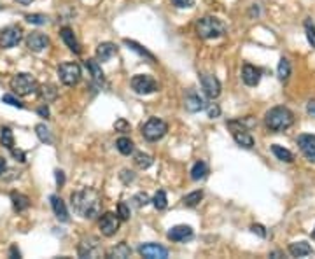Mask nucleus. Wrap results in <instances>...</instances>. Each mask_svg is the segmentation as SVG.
<instances>
[{
	"label": "nucleus",
	"mask_w": 315,
	"mask_h": 259,
	"mask_svg": "<svg viewBox=\"0 0 315 259\" xmlns=\"http://www.w3.org/2000/svg\"><path fill=\"white\" fill-rule=\"evenodd\" d=\"M72 209L77 215L84 219H95L100 215V207H102V198L99 191L91 188L79 189L75 193H72Z\"/></svg>",
	"instance_id": "1"
},
{
	"label": "nucleus",
	"mask_w": 315,
	"mask_h": 259,
	"mask_svg": "<svg viewBox=\"0 0 315 259\" xmlns=\"http://www.w3.org/2000/svg\"><path fill=\"white\" fill-rule=\"evenodd\" d=\"M265 123L271 131H284V130H287L289 126H292V123H294V114H292L287 107H273L266 112Z\"/></svg>",
	"instance_id": "2"
},
{
	"label": "nucleus",
	"mask_w": 315,
	"mask_h": 259,
	"mask_svg": "<svg viewBox=\"0 0 315 259\" xmlns=\"http://www.w3.org/2000/svg\"><path fill=\"white\" fill-rule=\"evenodd\" d=\"M196 33L202 39H219L226 33V27L221 19L214 16H205V18L196 21Z\"/></svg>",
	"instance_id": "3"
},
{
	"label": "nucleus",
	"mask_w": 315,
	"mask_h": 259,
	"mask_svg": "<svg viewBox=\"0 0 315 259\" xmlns=\"http://www.w3.org/2000/svg\"><path fill=\"white\" fill-rule=\"evenodd\" d=\"M9 86H11L12 93H16V95H19V96H28L39 90L37 79L32 77L30 74H25V72H19V74L12 75Z\"/></svg>",
	"instance_id": "4"
},
{
	"label": "nucleus",
	"mask_w": 315,
	"mask_h": 259,
	"mask_svg": "<svg viewBox=\"0 0 315 259\" xmlns=\"http://www.w3.org/2000/svg\"><path fill=\"white\" fill-rule=\"evenodd\" d=\"M168 131V125L163 119L158 117H151L142 125V135L146 137L149 142H156V140L163 138Z\"/></svg>",
	"instance_id": "5"
},
{
	"label": "nucleus",
	"mask_w": 315,
	"mask_h": 259,
	"mask_svg": "<svg viewBox=\"0 0 315 259\" xmlns=\"http://www.w3.org/2000/svg\"><path fill=\"white\" fill-rule=\"evenodd\" d=\"M58 75L65 86H75L81 81V67L74 62H65L58 67Z\"/></svg>",
	"instance_id": "6"
},
{
	"label": "nucleus",
	"mask_w": 315,
	"mask_h": 259,
	"mask_svg": "<svg viewBox=\"0 0 315 259\" xmlns=\"http://www.w3.org/2000/svg\"><path fill=\"white\" fill-rule=\"evenodd\" d=\"M131 88L139 95H151L158 90V83L152 75L147 74H137L131 77Z\"/></svg>",
	"instance_id": "7"
},
{
	"label": "nucleus",
	"mask_w": 315,
	"mask_h": 259,
	"mask_svg": "<svg viewBox=\"0 0 315 259\" xmlns=\"http://www.w3.org/2000/svg\"><path fill=\"white\" fill-rule=\"evenodd\" d=\"M21 39H23V30L18 25H12V27H7L0 32V48L2 49H11L14 46H18Z\"/></svg>",
	"instance_id": "8"
},
{
	"label": "nucleus",
	"mask_w": 315,
	"mask_h": 259,
	"mask_svg": "<svg viewBox=\"0 0 315 259\" xmlns=\"http://www.w3.org/2000/svg\"><path fill=\"white\" fill-rule=\"evenodd\" d=\"M100 231L104 236H112L119 231V226H121V217L114 212H105L104 215L99 221Z\"/></svg>",
	"instance_id": "9"
},
{
	"label": "nucleus",
	"mask_w": 315,
	"mask_h": 259,
	"mask_svg": "<svg viewBox=\"0 0 315 259\" xmlns=\"http://www.w3.org/2000/svg\"><path fill=\"white\" fill-rule=\"evenodd\" d=\"M77 252L81 257H100L102 256L100 240L96 236H86V238L81 240Z\"/></svg>",
	"instance_id": "10"
},
{
	"label": "nucleus",
	"mask_w": 315,
	"mask_h": 259,
	"mask_svg": "<svg viewBox=\"0 0 315 259\" xmlns=\"http://www.w3.org/2000/svg\"><path fill=\"white\" fill-rule=\"evenodd\" d=\"M200 83H202V90L208 98H217L221 95V83L215 75L212 74H202L200 75Z\"/></svg>",
	"instance_id": "11"
},
{
	"label": "nucleus",
	"mask_w": 315,
	"mask_h": 259,
	"mask_svg": "<svg viewBox=\"0 0 315 259\" xmlns=\"http://www.w3.org/2000/svg\"><path fill=\"white\" fill-rule=\"evenodd\" d=\"M139 252H140V256L146 259H167L168 257V249L160 244H144L139 247Z\"/></svg>",
	"instance_id": "12"
},
{
	"label": "nucleus",
	"mask_w": 315,
	"mask_h": 259,
	"mask_svg": "<svg viewBox=\"0 0 315 259\" xmlns=\"http://www.w3.org/2000/svg\"><path fill=\"white\" fill-rule=\"evenodd\" d=\"M298 146H300L301 152L305 154V158L308 161L315 163V135H300L298 137Z\"/></svg>",
	"instance_id": "13"
},
{
	"label": "nucleus",
	"mask_w": 315,
	"mask_h": 259,
	"mask_svg": "<svg viewBox=\"0 0 315 259\" xmlns=\"http://www.w3.org/2000/svg\"><path fill=\"white\" fill-rule=\"evenodd\" d=\"M49 46V39L48 35L41 32H32L30 35L27 37V48L33 53H41L42 49H46Z\"/></svg>",
	"instance_id": "14"
},
{
	"label": "nucleus",
	"mask_w": 315,
	"mask_h": 259,
	"mask_svg": "<svg viewBox=\"0 0 315 259\" xmlns=\"http://www.w3.org/2000/svg\"><path fill=\"white\" fill-rule=\"evenodd\" d=\"M167 236H168V240H172V242H186V240L193 238V228L186 226V224H179V226L170 228Z\"/></svg>",
	"instance_id": "15"
},
{
	"label": "nucleus",
	"mask_w": 315,
	"mask_h": 259,
	"mask_svg": "<svg viewBox=\"0 0 315 259\" xmlns=\"http://www.w3.org/2000/svg\"><path fill=\"white\" fill-rule=\"evenodd\" d=\"M242 81L247 86H258L259 81H261V70L258 67L250 65V63H245L244 69H242Z\"/></svg>",
	"instance_id": "16"
},
{
	"label": "nucleus",
	"mask_w": 315,
	"mask_h": 259,
	"mask_svg": "<svg viewBox=\"0 0 315 259\" xmlns=\"http://www.w3.org/2000/svg\"><path fill=\"white\" fill-rule=\"evenodd\" d=\"M49 200H51V207H53V212H54V215H56V219L60 223H69L70 217H69V210H67L65 202H63L58 194H53Z\"/></svg>",
	"instance_id": "17"
},
{
	"label": "nucleus",
	"mask_w": 315,
	"mask_h": 259,
	"mask_svg": "<svg viewBox=\"0 0 315 259\" xmlns=\"http://www.w3.org/2000/svg\"><path fill=\"white\" fill-rule=\"evenodd\" d=\"M184 107L187 112H200V110H203L207 107L205 105V100L202 98V96L198 95V93H194V91H191V93H187V96L184 98Z\"/></svg>",
	"instance_id": "18"
},
{
	"label": "nucleus",
	"mask_w": 315,
	"mask_h": 259,
	"mask_svg": "<svg viewBox=\"0 0 315 259\" xmlns=\"http://www.w3.org/2000/svg\"><path fill=\"white\" fill-rule=\"evenodd\" d=\"M60 37H62V41L65 42L67 48H69L70 51H74V53H77V54L81 53V46H79L77 39H75V35H74V32H72V28L63 27L62 30H60Z\"/></svg>",
	"instance_id": "19"
},
{
	"label": "nucleus",
	"mask_w": 315,
	"mask_h": 259,
	"mask_svg": "<svg viewBox=\"0 0 315 259\" xmlns=\"http://www.w3.org/2000/svg\"><path fill=\"white\" fill-rule=\"evenodd\" d=\"M116 53H117V48L112 42H102V44H99V48H96V60L109 62Z\"/></svg>",
	"instance_id": "20"
},
{
	"label": "nucleus",
	"mask_w": 315,
	"mask_h": 259,
	"mask_svg": "<svg viewBox=\"0 0 315 259\" xmlns=\"http://www.w3.org/2000/svg\"><path fill=\"white\" fill-rule=\"evenodd\" d=\"M289 254L292 257H305V256H312L313 249L306 242H294V244L289 245Z\"/></svg>",
	"instance_id": "21"
},
{
	"label": "nucleus",
	"mask_w": 315,
	"mask_h": 259,
	"mask_svg": "<svg viewBox=\"0 0 315 259\" xmlns=\"http://www.w3.org/2000/svg\"><path fill=\"white\" fill-rule=\"evenodd\" d=\"M84 67H86L88 72L91 74L93 81L102 86V84H104V81H105V77H104V72H102L100 63L96 62V60H86V62H84Z\"/></svg>",
	"instance_id": "22"
},
{
	"label": "nucleus",
	"mask_w": 315,
	"mask_h": 259,
	"mask_svg": "<svg viewBox=\"0 0 315 259\" xmlns=\"http://www.w3.org/2000/svg\"><path fill=\"white\" fill-rule=\"evenodd\" d=\"M131 256V249L130 245H126L125 242H121V244H117L116 247L109 249L107 250V257H119V259H126Z\"/></svg>",
	"instance_id": "23"
},
{
	"label": "nucleus",
	"mask_w": 315,
	"mask_h": 259,
	"mask_svg": "<svg viewBox=\"0 0 315 259\" xmlns=\"http://www.w3.org/2000/svg\"><path fill=\"white\" fill-rule=\"evenodd\" d=\"M11 202H12V207H14L16 212H23L30 207L28 196H25V194H21V193H16V191H12L11 193Z\"/></svg>",
	"instance_id": "24"
},
{
	"label": "nucleus",
	"mask_w": 315,
	"mask_h": 259,
	"mask_svg": "<svg viewBox=\"0 0 315 259\" xmlns=\"http://www.w3.org/2000/svg\"><path fill=\"white\" fill-rule=\"evenodd\" d=\"M125 46L128 49L131 51H135L137 54H140V56H144V58H147L149 62H156V58H154V54L152 53H149V51L144 48V46H140L139 42H135V41H130V39H125Z\"/></svg>",
	"instance_id": "25"
},
{
	"label": "nucleus",
	"mask_w": 315,
	"mask_h": 259,
	"mask_svg": "<svg viewBox=\"0 0 315 259\" xmlns=\"http://www.w3.org/2000/svg\"><path fill=\"white\" fill-rule=\"evenodd\" d=\"M271 152L277 156V160L284 161V163H292V161H294V154L289 149H286V147L279 146V144H273V146H271Z\"/></svg>",
	"instance_id": "26"
},
{
	"label": "nucleus",
	"mask_w": 315,
	"mask_h": 259,
	"mask_svg": "<svg viewBox=\"0 0 315 259\" xmlns=\"http://www.w3.org/2000/svg\"><path fill=\"white\" fill-rule=\"evenodd\" d=\"M207 173H208V167L205 161H196V163L193 165V168H191V179L202 181L207 177Z\"/></svg>",
	"instance_id": "27"
},
{
	"label": "nucleus",
	"mask_w": 315,
	"mask_h": 259,
	"mask_svg": "<svg viewBox=\"0 0 315 259\" xmlns=\"http://www.w3.org/2000/svg\"><path fill=\"white\" fill-rule=\"evenodd\" d=\"M0 144L9 151L14 147V135H12V130L7 128V126H2V130H0Z\"/></svg>",
	"instance_id": "28"
},
{
	"label": "nucleus",
	"mask_w": 315,
	"mask_h": 259,
	"mask_svg": "<svg viewBox=\"0 0 315 259\" xmlns=\"http://www.w3.org/2000/svg\"><path fill=\"white\" fill-rule=\"evenodd\" d=\"M116 147H117V151L121 152V154L130 156L131 152H133V149H135V144L131 142L128 137H121V138H117Z\"/></svg>",
	"instance_id": "29"
},
{
	"label": "nucleus",
	"mask_w": 315,
	"mask_h": 259,
	"mask_svg": "<svg viewBox=\"0 0 315 259\" xmlns=\"http://www.w3.org/2000/svg\"><path fill=\"white\" fill-rule=\"evenodd\" d=\"M41 96H42V100H46V102L56 100V96H58L56 86H54V84H44V86H41Z\"/></svg>",
	"instance_id": "30"
},
{
	"label": "nucleus",
	"mask_w": 315,
	"mask_h": 259,
	"mask_svg": "<svg viewBox=\"0 0 315 259\" xmlns=\"http://www.w3.org/2000/svg\"><path fill=\"white\" fill-rule=\"evenodd\" d=\"M152 205H154L156 210H165L168 207V200H167V193L163 189H160L152 198Z\"/></svg>",
	"instance_id": "31"
},
{
	"label": "nucleus",
	"mask_w": 315,
	"mask_h": 259,
	"mask_svg": "<svg viewBox=\"0 0 315 259\" xmlns=\"http://www.w3.org/2000/svg\"><path fill=\"white\" fill-rule=\"evenodd\" d=\"M277 75H279L280 81H287V79H289V75H291V63H289L287 58H282V60L279 62Z\"/></svg>",
	"instance_id": "32"
},
{
	"label": "nucleus",
	"mask_w": 315,
	"mask_h": 259,
	"mask_svg": "<svg viewBox=\"0 0 315 259\" xmlns=\"http://www.w3.org/2000/svg\"><path fill=\"white\" fill-rule=\"evenodd\" d=\"M203 200V193L202 191H193V193L186 194L184 200H182V203H184L186 207H189V209H193V207H196L200 202Z\"/></svg>",
	"instance_id": "33"
},
{
	"label": "nucleus",
	"mask_w": 315,
	"mask_h": 259,
	"mask_svg": "<svg viewBox=\"0 0 315 259\" xmlns=\"http://www.w3.org/2000/svg\"><path fill=\"white\" fill-rule=\"evenodd\" d=\"M35 133H37V137H39L41 142L53 144V135H51V130L46 125H37L35 126Z\"/></svg>",
	"instance_id": "34"
},
{
	"label": "nucleus",
	"mask_w": 315,
	"mask_h": 259,
	"mask_svg": "<svg viewBox=\"0 0 315 259\" xmlns=\"http://www.w3.org/2000/svg\"><path fill=\"white\" fill-rule=\"evenodd\" d=\"M135 165H137L139 168L146 170L152 165V158L149 154H146V152H137V154H135Z\"/></svg>",
	"instance_id": "35"
},
{
	"label": "nucleus",
	"mask_w": 315,
	"mask_h": 259,
	"mask_svg": "<svg viewBox=\"0 0 315 259\" xmlns=\"http://www.w3.org/2000/svg\"><path fill=\"white\" fill-rule=\"evenodd\" d=\"M25 19H27L30 25H48V21H49L46 14H27Z\"/></svg>",
	"instance_id": "36"
},
{
	"label": "nucleus",
	"mask_w": 315,
	"mask_h": 259,
	"mask_svg": "<svg viewBox=\"0 0 315 259\" xmlns=\"http://www.w3.org/2000/svg\"><path fill=\"white\" fill-rule=\"evenodd\" d=\"M305 30H306V39H308L310 46L315 48V25L310 19L305 21Z\"/></svg>",
	"instance_id": "37"
},
{
	"label": "nucleus",
	"mask_w": 315,
	"mask_h": 259,
	"mask_svg": "<svg viewBox=\"0 0 315 259\" xmlns=\"http://www.w3.org/2000/svg\"><path fill=\"white\" fill-rule=\"evenodd\" d=\"M2 102H4V104H7V105H11V107H18V109H23V107H25V105L21 104V102L16 98L14 95H11V93L4 95V96H2Z\"/></svg>",
	"instance_id": "38"
},
{
	"label": "nucleus",
	"mask_w": 315,
	"mask_h": 259,
	"mask_svg": "<svg viewBox=\"0 0 315 259\" xmlns=\"http://www.w3.org/2000/svg\"><path fill=\"white\" fill-rule=\"evenodd\" d=\"M131 202H133V205H135V207H139V209H140V207L147 205V203L151 202V200H149L147 193H137L133 198H131Z\"/></svg>",
	"instance_id": "39"
},
{
	"label": "nucleus",
	"mask_w": 315,
	"mask_h": 259,
	"mask_svg": "<svg viewBox=\"0 0 315 259\" xmlns=\"http://www.w3.org/2000/svg\"><path fill=\"white\" fill-rule=\"evenodd\" d=\"M117 215L121 217V221H128L130 219V207L125 202H119L117 205Z\"/></svg>",
	"instance_id": "40"
},
{
	"label": "nucleus",
	"mask_w": 315,
	"mask_h": 259,
	"mask_svg": "<svg viewBox=\"0 0 315 259\" xmlns=\"http://www.w3.org/2000/svg\"><path fill=\"white\" fill-rule=\"evenodd\" d=\"M205 109H207V114L210 119H215V117L221 116V107L217 104H208Z\"/></svg>",
	"instance_id": "41"
},
{
	"label": "nucleus",
	"mask_w": 315,
	"mask_h": 259,
	"mask_svg": "<svg viewBox=\"0 0 315 259\" xmlns=\"http://www.w3.org/2000/svg\"><path fill=\"white\" fill-rule=\"evenodd\" d=\"M172 4L179 9H187V7L194 6V0H172Z\"/></svg>",
	"instance_id": "42"
},
{
	"label": "nucleus",
	"mask_w": 315,
	"mask_h": 259,
	"mask_svg": "<svg viewBox=\"0 0 315 259\" xmlns=\"http://www.w3.org/2000/svg\"><path fill=\"white\" fill-rule=\"evenodd\" d=\"M114 128H116L117 131H130V123L126 119H117L116 123H114Z\"/></svg>",
	"instance_id": "43"
},
{
	"label": "nucleus",
	"mask_w": 315,
	"mask_h": 259,
	"mask_svg": "<svg viewBox=\"0 0 315 259\" xmlns=\"http://www.w3.org/2000/svg\"><path fill=\"white\" fill-rule=\"evenodd\" d=\"M119 177H121V181L125 182V184H128V182H131V181L135 179L133 172H130V170H123L121 175H119Z\"/></svg>",
	"instance_id": "44"
},
{
	"label": "nucleus",
	"mask_w": 315,
	"mask_h": 259,
	"mask_svg": "<svg viewBox=\"0 0 315 259\" xmlns=\"http://www.w3.org/2000/svg\"><path fill=\"white\" fill-rule=\"evenodd\" d=\"M11 152H12V156H14V158H16V161H19V163H25V161H27V154H25L23 151H19V149L16 151L14 147H12Z\"/></svg>",
	"instance_id": "45"
},
{
	"label": "nucleus",
	"mask_w": 315,
	"mask_h": 259,
	"mask_svg": "<svg viewBox=\"0 0 315 259\" xmlns=\"http://www.w3.org/2000/svg\"><path fill=\"white\" fill-rule=\"evenodd\" d=\"M252 233H258L259 236H261V238H266V231H265V226H261V224H254L252 228Z\"/></svg>",
	"instance_id": "46"
},
{
	"label": "nucleus",
	"mask_w": 315,
	"mask_h": 259,
	"mask_svg": "<svg viewBox=\"0 0 315 259\" xmlns=\"http://www.w3.org/2000/svg\"><path fill=\"white\" fill-rule=\"evenodd\" d=\"M54 177H56V184L62 188V186L65 184V175H63L62 170H56V172H54Z\"/></svg>",
	"instance_id": "47"
},
{
	"label": "nucleus",
	"mask_w": 315,
	"mask_h": 259,
	"mask_svg": "<svg viewBox=\"0 0 315 259\" xmlns=\"http://www.w3.org/2000/svg\"><path fill=\"white\" fill-rule=\"evenodd\" d=\"M306 112L312 117H315V100H310L308 104H306Z\"/></svg>",
	"instance_id": "48"
},
{
	"label": "nucleus",
	"mask_w": 315,
	"mask_h": 259,
	"mask_svg": "<svg viewBox=\"0 0 315 259\" xmlns=\"http://www.w3.org/2000/svg\"><path fill=\"white\" fill-rule=\"evenodd\" d=\"M37 112H39L42 117H49V109L46 107V105H42V107H39V110H37Z\"/></svg>",
	"instance_id": "49"
},
{
	"label": "nucleus",
	"mask_w": 315,
	"mask_h": 259,
	"mask_svg": "<svg viewBox=\"0 0 315 259\" xmlns=\"http://www.w3.org/2000/svg\"><path fill=\"white\" fill-rule=\"evenodd\" d=\"M11 257H21V252L18 250L16 245H12V247H11Z\"/></svg>",
	"instance_id": "50"
},
{
	"label": "nucleus",
	"mask_w": 315,
	"mask_h": 259,
	"mask_svg": "<svg viewBox=\"0 0 315 259\" xmlns=\"http://www.w3.org/2000/svg\"><path fill=\"white\" fill-rule=\"evenodd\" d=\"M7 168V163H6V160L2 158V156H0V175H2L4 173V170Z\"/></svg>",
	"instance_id": "51"
},
{
	"label": "nucleus",
	"mask_w": 315,
	"mask_h": 259,
	"mask_svg": "<svg viewBox=\"0 0 315 259\" xmlns=\"http://www.w3.org/2000/svg\"><path fill=\"white\" fill-rule=\"evenodd\" d=\"M18 4H21V6H28V4H32L33 0H16Z\"/></svg>",
	"instance_id": "52"
},
{
	"label": "nucleus",
	"mask_w": 315,
	"mask_h": 259,
	"mask_svg": "<svg viewBox=\"0 0 315 259\" xmlns=\"http://www.w3.org/2000/svg\"><path fill=\"white\" fill-rule=\"evenodd\" d=\"M312 236H313V238H315V229H313V233H312Z\"/></svg>",
	"instance_id": "53"
}]
</instances>
